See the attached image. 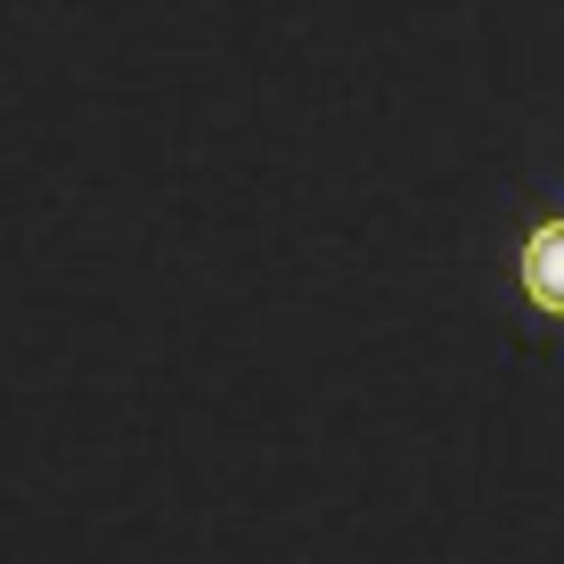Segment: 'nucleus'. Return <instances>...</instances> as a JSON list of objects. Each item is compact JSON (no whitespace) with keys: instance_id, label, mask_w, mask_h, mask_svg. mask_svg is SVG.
Segmentation results:
<instances>
[{"instance_id":"obj_1","label":"nucleus","mask_w":564,"mask_h":564,"mask_svg":"<svg viewBox=\"0 0 564 564\" xmlns=\"http://www.w3.org/2000/svg\"><path fill=\"white\" fill-rule=\"evenodd\" d=\"M523 295H532L549 319H564V221H540L532 238H523Z\"/></svg>"}]
</instances>
